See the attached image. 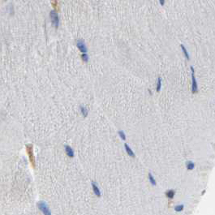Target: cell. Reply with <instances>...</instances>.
I'll list each match as a JSON object with an SVG mask.
<instances>
[{
  "label": "cell",
  "instance_id": "obj_1",
  "mask_svg": "<svg viewBox=\"0 0 215 215\" xmlns=\"http://www.w3.org/2000/svg\"><path fill=\"white\" fill-rule=\"evenodd\" d=\"M26 152L28 153L30 163H31L33 167L35 168V166H36V161H35V157L33 154V148L32 144H27L26 145Z\"/></svg>",
  "mask_w": 215,
  "mask_h": 215
},
{
  "label": "cell",
  "instance_id": "obj_2",
  "mask_svg": "<svg viewBox=\"0 0 215 215\" xmlns=\"http://www.w3.org/2000/svg\"><path fill=\"white\" fill-rule=\"evenodd\" d=\"M50 17L51 19V22H52V24H53L55 27L57 29L59 27V15L58 13H57L55 10L51 11L50 13Z\"/></svg>",
  "mask_w": 215,
  "mask_h": 215
},
{
  "label": "cell",
  "instance_id": "obj_3",
  "mask_svg": "<svg viewBox=\"0 0 215 215\" xmlns=\"http://www.w3.org/2000/svg\"><path fill=\"white\" fill-rule=\"evenodd\" d=\"M37 206L40 210H42V213L46 215H50L51 213L50 211V209L48 208V206L46 205V202H44V201H40V202H38Z\"/></svg>",
  "mask_w": 215,
  "mask_h": 215
},
{
  "label": "cell",
  "instance_id": "obj_4",
  "mask_svg": "<svg viewBox=\"0 0 215 215\" xmlns=\"http://www.w3.org/2000/svg\"><path fill=\"white\" fill-rule=\"evenodd\" d=\"M190 68H191V71H192V93H196L197 90H198V88H197V83H196L195 75H194V68H193V67H190Z\"/></svg>",
  "mask_w": 215,
  "mask_h": 215
},
{
  "label": "cell",
  "instance_id": "obj_5",
  "mask_svg": "<svg viewBox=\"0 0 215 215\" xmlns=\"http://www.w3.org/2000/svg\"><path fill=\"white\" fill-rule=\"evenodd\" d=\"M76 46L78 47V49L80 50V51L82 52V53H86L87 52V47L85 46V43L84 42L83 40H78L76 42Z\"/></svg>",
  "mask_w": 215,
  "mask_h": 215
},
{
  "label": "cell",
  "instance_id": "obj_6",
  "mask_svg": "<svg viewBox=\"0 0 215 215\" xmlns=\"http://www.w3.org/2000/svg\"><path fill=\"white\" fill-rule=\"evenodd\" d=\"M92 187H93V190L94 194L97 196L98 197H100L101 196V192H100V189H99L98 185H97V183H96V182H92Z\"/></svg>",
  "mask_w": 215,
  "mask_h": 215
},
{
  "label": "cell",
  "instance_id": "obj_7",
  "mask_svg": "<svg viewBox=\"0 0 215 215\" xmlns=\"http://www.w3.org/2000/svg\"><path fill=\"white\" fill-rule=\"evenodd\" d=\"M64 148H65V151H66V153H67V155L69 157H74V151H73L72 149L69 145H65Z\"/></svg>",
  "mask_w": 215,
  "mask_h": 215
},
{
  "label": "cell",
  "instance_id": "obj_8",
  "mask_svg": "<svg viewBox=\"0 0 215 215\" xmlns=\"http://www.w3.org/2000/svg\"><path fill=\"white\" fill-rule=\"evenodd\" d=\"M124 148H125V150H126V152L128 153V154L130 156V157H135L136 156H135V153H133V151L131 150V148L128 146V144H124Z\"/></svg>",
  "mask_w": 215,
  "mask_h": 215
},
{
  "label": "cell",
  "instance_id": "obj_9",
  "mask_svg": "<svg viewBox=\"0 0 215 215\" xmlns=\"http://www.w3.org/2000/svg\"><path fill=\"white\" fill-rule=\"evenodd\" d=\"M186 166H187V169L188 170H193L194 167H195V163L192 161H187L186 162Z\"/></svg>",
  "mask_w": 215,
  "mask_h": 215
},
{
  "label": "cell",
  "instance_id": "obj_10",
  "mask_svg": "<svg viewBox=\"0 0 215 215\" xmlns=\"http://www.w3.org/2000/svg\"><path fill=\"white\" fill-rule=\"evenodd\" d=\"M174 194H175V192L174 190H168L166 192V196H167L169 199H172L174 196Z\"/></svg>",
  "mask_w": 215,
  "mask_h": 215
},
{
  "label": "cell",
  "instance_id": "obj_11",
  "mask_svg": "<svg viewBox=\"0 0 215 215\" xmlns=\"http://www.w3.org/2000/svg\"><path fill=\"white\" fill-rule=\"evenodd\" d=\"M180 46H181V49H182L183 53L184 54V55H185V57H186V59H187V60H189L190 57H189V55H188V53H187V50H186L185 46H184L183 45H180Z\"/></svg>",
  "mask_w": 215,
  "mask_h": 215
},
{
  "label": "cell",
  "instance_id": "obj_12",
  "mask_svg": "<svg viewBox=\"0 0 215 215\" xmlns=\"http://www.w3.org/2000/svg\"><path fill=\"white\" fill-rule=\"evenodd\" d=\"M149 179H150V182L151 183V184H153V186L156 185V181L154 179V177L153 176V174L150 172L149 173Z\"/></svg>",
  "mask_w": 215,
  "mask_h": 215
},
{
  "label": "cell",
  "instance_id": "obj_13",
  "mask_svg": "<svg viewBox=\"0 0 215 215\" xmlns=\"http://www.w3.org/2000/svg\"><path fill=\"white\" fill-rule=\"evenodd\" d=\"M80 111H81V113H82V115H83V116H84L85 118L88 115V110H87V108H85V106H80Z\"/></svg>",
  "mask_w": 215,
  "mask_h": 215
},
{
  "label": "cell",
  "instance_id": "obj_14",
  "mask_svg": "<svg viewBox=\"0 0 215 215\" xmlns=\"http://www.w3.org/2000/svg\"><path fill=\"white\" fill-rule=\"evenodd\" d=\"M162 87V79L159 77L157 79V92H160Z\"/></svg>",
  "mask_w": 215,
  "mask_h": 215
},
{
  "label": "cell",
  "instance_id": "obj_15",
  "mask_svg": "<svg viewBox=\"0 0 215 215\" xmlns=\"http://www.w3.org/2000/svg\"><path fill=\"white\" fill-rule=\"evenodd\" d=\"M184 208V205H177V206H175L174 207V210L176 212H180L182 211V210Z\"/></svg>",
  "mask_w": 215,
  "mask_h": 215
},
{
  "label": "cell",
  "instance_id": "obj_16",
  "mask_svg": "<svg viewBox=\"0 0 215 215\" xmlns=\"http://www.w3.org/2000/svg\"><path fill=\"white\" fill-rule=\"evenodd\" d=\"M81 59L84 62H88V61H89V56H88V55L86 53H83L81 55Z\"/></svg>",
  "mask_w": 215,
  "mask_h": 215
},
{
  "label": "cell",
  "instance_id": "obj_17",
  "mask_svg": "<svg viewBox=\"0 0 215 215\" xmlns=\"http://www.w3.org/2000/svg\"><path fill=\"white\" fill-rule=\"evenodd\" d=\"M118 135H119V137H121V139L123 140H126V136L124 132V131H118Z\"/></svg>",
  "mask_w": 215,
  "mask_h": 215
},
{
  "label": "cell",
  "instance_id": "obj_18",
  "mask_svg": "<svg viewBox=\"0 0 215 215\" xmlns=\"http://www.w3.org/2000/svg\"><path fill=\"white\" fill-rule=\"evenodd\" d=\"M159 3L162 6H163L164 5V3H165V0H159Z\"/></svg>",
  "mask_w": 215,
  "mask_h": 215
},
{
  "label": "cell",
  "instance_id": "obj_19",
  "mask_svg": "<svg viewBox=\"0 0 215 215\" xmlns=\"http://www.w3.org/2000/svg\"><path fill=\"white\" fill-rule=\"evenodd\" d=\"M52 3H53V5H54L55 7L57 6V2H56V0H52Z\"/></svg>",
  "mask_w": 215,
  "mask_h": 215
}]
</instances>
